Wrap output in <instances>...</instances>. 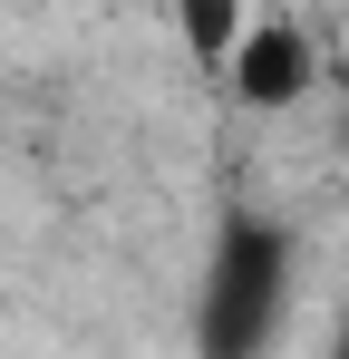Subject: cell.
I'll use <instances>...</instances> for the list:
<instances>
[{
    "mask_svg": "<svg viewBox=\"0 0 349 359\" xmlns=\"http://www.w3.org/2000/svg\"><path fill=\"white\" fill-rule=\"evenodd\" d=\"M282 282H291V243L272 233L262 214H233L224 233H214V262H204V350H252V340H272Z\"/></svg>",
    "mask_w": 349,
    "mask_h": 359,
    "instance_id": "cell-1",
    "label": "cell"
},
{
    "mask_svg": "<svg viewBox=\"0 0 349 359\" xmlns=\"http://www.w3.org/2000/svg\"><path fill=\"white\" fill-rule=\"evenodd\" d=\"M233 78V97L242 107H301L310 97V78H320V49L301 39V29H282V20H242L233 29V49L214 59Z\"/></svg>",
    "mask_w": 349,
    "mask_h": 359,
    "instance_id": "cell-2",
    "label": "cell"
},
{
    "mask_svg": "<svg viewBox=\"0 0 349 359\" xmlns=\"http://www.w3.org/2000/svg\"><path fill=\"white\" fill-rule=\"evenodd\" d=\"M174 29H184L194 59H224L233 29H242V0H174Z\"/></svg>",
    "mask_w": 349,
    "mask_h": 359,
    "instance_id": "cell-3",
    "label": "cell"
}]
</instances>
